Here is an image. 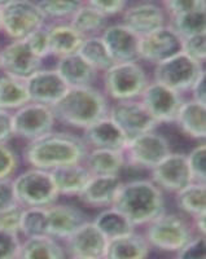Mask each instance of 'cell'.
<instances>
[{
    "instance_id": "cell-44",
    "label": "cell",
    "mask_w": 206,
    "mask_h": 259,
    "mask_svg": "<svg viewBox=\"0 0 206 259\" xmlns=\"http://www.w3.org/2000/svg\"><path fill=\"white\" fill-rule=\"evenodd\" d=\"M94 8H96L108 20L121 17L130 2L127 0H87Z\"/></svg>"
},
{
    "instance_id": "cell-8",
    "label": "cell",
    "mask_w": 206,
    "mask_h": 259,
    "mask_svg": "<svg viewBox=\"0 0 206 259\" xmlns=\"http://www.w3.org/2000/svg\"><path fill=\"white\" fill-rule=\"evenodd\" d=\"M46 25L36 2L7 0L0 9V32L8 40H24Z\"/></svg>"
},
{
    "instance_id": "cell-34",
    "label": "cell",
    "mask_w": 206,
    "mask_h": 259,
    "mask_svg": "<svg viewBox=\"0 0 206 259\" xmlns=\"http://www.w3.org/2000/svg\"><path fill=\"white\" fill-rule=\"evenodd\" d=\"M91 221L96 226L97 230L108 239V241L136 231L133 223L114 207L100 210Z\"/></svg>"
},
{
    "instance_id": "cell-22",
    "label": "cell",
    "mask_w": 206,
    "mask_h": 259,
    "mask_svg": "<svg viewBox=\"0 0 206 259\" xmlns=\"http://www.w3.org/2000/svg\"><path fill=\"white\" fill-rule=\"evenodd\" d=\"M53 68L62 78L69 89L92 87L100 83L101 74L82 59L78 53L55 60Z\"/></svg>"
},
{
    "instance_id": "cell-14",
    "label": "cell",
    "mask_w": 206,
    "mask_h": 259,
    "mask_svg": "<svg viewBox=\"0 0 206 259\" xmlns=\"http://www.w3.org/2000/svg\"><path fill=\"white\" fill-rule=\"evenodd\" d=\"M186 97L184 95L168 89L166 85L152 80L140 96V101L147 108L149 114L154 118V121L162 126L174 124L178 112Z\"/></svg>"
},
{
    "instance_id": "cell-7",
    "label": "cell",
    "mask_w": 206,
    "mask_h": 259,
    "mask_svg": "<svg viewBox=\"0 0 206 259\" xmlns=\"http://www.w3.org/2000/svg\"><path fill=\"white\" fill-rule=\"evenodd\" d=\"M171 152L173 149H171L170 140L168 136L159 133L158 130L129 139L123 148V154L126 158V168L123 175L129 171L148 174Z\"/></svg>"
},
{
    "instance_id": "cell-9",
    "label": "cell",
    "mask_w": 206,
    "mask_h": 259,
    "mask_svg": "<svg viewBox=\"0 0 206 259\" xmlns=\"http://www.w3.org/2000/svg\"><path fill=\"white\" fill-rule=\"evenodd\" d=\"M203 70L205 65L179 52L175 56L154 65L150 70V78L153 82L187 96L192 84Z\"/></svg>"
},
{
    "instance_id": "cell-18",
    "label": "cell",
    "mask_w": 206,
    "mask_h": 259,
    "mask_svg": "<svg viewBox=\"0 0 206 259\" xmlns=\"http://www.w3.org/2000/svg\"><path fill=\"white\" fill-rule=\"evenodd\" d=\"M62 245L68 258L104 259L108 239L97 230L92 221H89L62 241Z\"/></svg>"
},
{
    "instance_id": "cell-13",
    "label": "cell",
    "mask_w": 206,
    "mask_h": 259,
    "mask_svg": "<svg viewBox=\"0 0 206 259\" xmlns=\"http://www.w3.org/2000/svg\"><path fill=\"white\" fill-rule=\"evenodd\" d=\"M182 52V38L169 25L140 38L139 61L148 68Z\"/></svg>"
},
{
    "instance_id": "cell-42",
    "label": "cell",
    "mask_w": 206,
    "mask_h": 259,
    "mask_svg": "<svg viewBox=\"0 0 206 259\" xmlns=\"http://www.w3.org/2000/svg\"><path fill=\"white\" fill-rule=\"evenodd\" d=\"M22 211H24V207L20 206L18 203L8 207V209L2 210L0 211V231L20 236Z\"/></svg>"
},
{
    "instance_id": "cell-53",
    "label": "cell",
    "mask_w": 206,
    "mask_h": 259,
    "mask_svg": "<svg viewBox=\"0 0 206 259\" xmlns=\"http://www.w3.org/2000/svg\"><path fill=\"white\" fill-rule=\"evenodd\" d=\"M175 259H177V258H175Z\"/></svg>"
},
{
    "instance_id": "cell-29",
    "label": "cell",
    "mask_w": 206,
    "mask_h": 259,
    "mask_svg": "<svg viewBox=\"0 0 206 259\" xmlns=\"http://www.w3.org/2000/svg\"><path fill=\"white\" fill-rule=\"evenodd\" d=\"M17 259H68L61 241L42 235L21 239Z\"/></svg>"
},
{
    "instance_id": "cell-31",
    "label": "cell",
    "mask_w": 206,
    "mask_h": 259,
    "mask_svg": "<svg viewBox=\"0 0 206 259\" xmlns=\"http://www.w3.org/2000/svg\"><path fill=\"white\" fill-rule=\"evenodd\" d=\"M168 25L182 39L206 34V2L201 0V3L193 9L169 18Z\"/></svg>"
},
{
    "instance_id": "cell-35",
    "label": "cell",
    "mask_w": 206,
    "mask_h": 259,
    "mask_svg": "<svg viewBox=\"0 0 206 259\" xmlns=\"http://www.w3.org/2000/svg\"><path fill=\"white\" fill-rule=\"evenodd\" d=\"M78 55L100 74H103L104 71H106L110 66L114 65V61H113L101 36L86 38L78 51Z\"/></svg>"
},
{
    "instance_id": "cell-3",
    "label": "cell",
    "mask_w": 206,
    "mask_h": 259,
    "mask_svg": "<svg viewBox=\"0 0 206 259\" xmlns=\"http://www.w3.org/2000/svg\"><path fill=\"white\" fill-rule=\"evenodd\" d=\"M123 214L135 228L147 226L168 210L166 194L147 177L123 179L113 206Z\"/></svg>"
},
{
    "instance_id": "cell-19",
    "label": "cell",
    "mask_w": 206,
    "mask_h": 259,
    "mask_svg": "<svg viewBox=\"0 0 206 259\" xmlns=\"http://www.w3.org/2000/svg\"><path fill=\"white\" fill-rule=\"evenodd\" d=\"M31 103L52 108L68 91V85L55 68H43L25 80Z\"/></svg>"
},
{
    "instance_id": "cell-17",
    "label": "cell",
    "mask_w": 206,
    "mask_h": 259,
    "mask_svg": "<svg viewBox=\"0 0 206 259\" xmlns=\"http://www.w3.org/2000/svg\"><path fill=\"white\" fill-rule=\"evenodd\" d=\"M46 235L61 242L70 237L86 222L91 221L85 209L71 202L57 201L56 203L46 207Z\"/></svg>"
},
{
    "instance_id": "cell-24",
    "label": "cell",
    "mask_w": 206,
    "mask_h": 259,
    "mask_svg": "<svg viewBox=\"0 0 206 259\" xmlns=\"http://www.w3.org/2000/svg\"><path fill=\"white\" fill-rule=\"evenodd\" d=\"M174 126L183 136L203 143L206 139V105L186 97L175 118Z\"/></svg>"
},
{
    "instance_id": "cell-28",
    "label": "cell",
    "mask_w": 206,
    "mask_h": 259,
    "mask_svg": "<svg viewBox=\"0 0 206 259\" xmlns=\"http://www.w3.org/2000/svg\"><path fill=\"white\" fill-rule=\"evenodd\" d=\"M150 246L143 232H134L108 241L104 259H147Z\"/></svg>"
},
{
    "instance_id": "cell-16",
    "label": "cell",
    "mask_w": 206,
    "mask_h": 259,
    "mask_svg": "<svg viewBox=\"0 0 206 259\" xmlns=\"http://www.w3.org/2000/svg\"><path fill=\"white\" fill-rule=\"evenodd\" d=\"M119 18V22L135 32L139 38H143L168 25V16L161 3L149 0L129 3Z\"/></svg>"
},
{
    "instance_id": "cell-40",
    "label": "cell",
    "mask_w": 206,
    "mask_h": 259,
    "mask_svg": "<svg viewBox=\"0 0 206 259\" xmlns=\"http://www.w3.org/2000/svg\"><path fill=\"white\" fill-rule=\"evenodd\" d=\"M26 45L29 46L30 51H31L39 60L46 61L48 57H51L50 51V36H48V29L47 24L45 26H42L40 29L35 30V31L30 34L26 39Z\"/></svg>"
},
{
    "instance_id": "cell-48",
    "label": "cell",
    "mask_w": 206,
    "mask_h": 259,
    "mask_svg": "<svg viewBox=\"0 0 206 259\" xmlns=\"http://www.w3.org/2000/svg\"><path fill=\"white\" fill-rule=\"evenodd\" d=\"M187 97L198 104L206 105V70L198 75L196 82L192 84L191 90L187 94Z\"/></svg>"
},
{
    "instance_id": "cell-43",
    "label": "cell",
    "mask_w": 206,
    "mask_h": 259,
    "mask_svg": "<svg viewBox=\"0 0 206 259\" xmlns=\"http://www.w3.org/2000/svg\"><path fill=\"white\" fill-rule=\"evenodd\" d=\"M177 259H206L205 236L194 235L177 253Z\"/></svg>"
},
{
    "instance_id": "cell-46",
    "label": "cell",
    "mask_w": 206,
    "mask_h": 259,
    "mask_svg": "<svg viewBox=\"0 0 206 259\" xmlns=\"http://www.w3.org/2000/svg\"><path fill=\"white\" fill-rule=\"evenodd\" d=\"M200 3L201 0H165V2H161V6L169 20L180 13L187 12L189 9H193Z\"/></svg>"
},
{
    "instance_id": "cell-45",
    "label": "cell",
    "mask_w": 206,
    "mask_h": 259,
    "mask_svg": "<svg viewBox=\"0 0 206 259\" xmlns=\"http://www.w3.org/2000/svg\"><path fill=\"white\" fill-rule=\"evenodd\" d=\"M21 237L0 231V259H17Z\"/></svg>"
},
{
    "instance_id": "cell-51",
    "label": "cell",
    "mask_w": 206,
    "mask_h": 259,
    "mask_svg": "<svg viewBox=\"0 0 206 259\" xmlns=\"http://www.w3.org/2000/svg\"><path fill=\"white\" fill-rule=\"evenodd\" d=\"M68 259H85V258H68Z\"/></svg>"
},
{
    "instance_id": "cell-25",
    "label": "cell",
    "mask_w": 206,
    "mask_h": 259,
    "mask_svg": "<svg viewBox=\"0 0 206 259\" xmlns=\"http://www.w3.org/2000/svg\"><path fill=\"white\" fill-rule=\"evenodd\" d=\"M92 177H121L126 168L123 150L89 149L82 162Z\"/></svg>"
},
{
    "instance_id": "cell-37",
    "label": "cell",
    "mask_w": 206,
    "mask_h": 259,
    "mask_svg": "<svg viewBox=\"0 0 206 259\" xmlns=\"http://www.w3.org/2000/svg\"><path fill=\"white\" fill-rule=\"evenodd\" d=\"M46 226H47V212L45 207L24 209L21 217V239L46 235Z\"/></svg>"
},
{
    "instance_id": "cell-21",
    "label": "cell",
    "mask_w": 206,
    "mask_h": 259,
    "mask_svg": "<svg viewBox=\"0 0 206 259\" xmlns=\"http://www.w3.org/2000/svg\"><path fill=\"white\" fill-rule=\"evenodd\" d=\"M122 182L121 177H92L75 200L82 206L97 211L112 207Z\"/></svg>"
},
{
    "instance_id": "cell-2",
    "label": "cell",
    "mask_w": 206,
    "mask_h": 259,
    "mask_svg": "<svg viewBox=\"0 0 206 259\" xmlns=\"http://www.w3.org/2000/svg\"><path fill=\"white\" fill-rule=\"evenodd\" d=\"M110 101L100 85L68 89L61 100L52 106L56 123L70 131H80L109 114Z\"/></svg>"
},
{
    "instance_id": "cell-4",
    "label": "cell",
    "mask_w": 206,
    "mask_h": 259,
    "mask_svg": "<svg viewBox=\"0 0 206 259\" xmlns=\"http://www.w3.org/2000/svg\"><path fill=\"white\" fill-rule=\"evenodd\" d=\"M150 82V70L143 62H118L101 74L100 89L110 103L138 100Z\"/></svg>"
},
{
    "instance_id": "cell-1",
    "label": "cell",
    "mask_w": 206,
    "mask_h": 259,
    "mask_svg": "<svg viewBox=\"0 0 206 259\" xmlns=\"http://www.w3.org/2000/svg\"><path fill=\"white\" fill-rule=\"evenodd\" d=\"M89 148L77 133L53 130L40 138L25 143L21 159L25 167L52 171L57 167L82 163Z\"/></svg>"
},
{
    "instance_id": "cell-27",
    "label": "cell",
    "mask_w": 206,
    "mask_h": 259,
    "mask_svg": "<svg viewBox=\"0 0 206 259\" xmlns=\"http://www.w3.org/2000/svg\"><path fill=\"white\" fill-rule=\"evenodd\" d=\"M47 29L50 36L51 57L55 60L78 53L86 39L69 22L47 24Z\"/></svg>"
},
{
    "instance_id": "cell-6",
    "label": "cell",
    "mask_w": 206,
    "mask_h": 259,
    "mask_svg": "<svg viewBox=\"0 0 206 259\" xmlns=\"http://www.w3.org/2000/svg\"><path fill=\"white\" fill-rule=\"evenodd\" d=\"M16 202L24 209L48 207L60 201L51 171L22 167L12 179Z\"/></svg>"
},
{
    "instance_id": "cell-10",
    "label": "cell",
    "mask_w": 206,
    "mask_h": 259,
    "mask_svg": "<svg viewBox=\"0 0 206 259\" xmlns=\"http://www.w3.org/2000/svg\"><path fill=\"white\" fill-rule=\"evenodd\" d=\"M15 139L29 143L56 128V118L51 106L27 103L12 113Z\"/></svg>"
},
{
    "instance_id": "cell-50",
    "label": "cell",
    "mask_w": 206,
    "mask_h": 259,
    "mask_svg": "<svg viewBox=\"0 0 206 259\" xmlns=\"http://www.w3.org/2000/svg\"><path fill=\"white\" fill-rule=\"evenodd\" d=\"M191 223L196 235H200V236L206 235V214L198 215V217L191 218Z\"/></svg>"
},
{
    "instance_id": "cell-32",
    "label": "cell",
    "mask_w": 206,
    "mask_h": 259,
    "mask_svg": "<svg viewBox=\"0 0 206 259\" xmlns=\"http://www.w3.org/2000/svg\"><path fill=\"white\" fill-rule=\"evenodd\" d=\"M173 197L178 211L188 218L206 214V183L191 182Z\"/></svg>"
},
{
    "instance_id": "cell-12",
    "label": "cell",
    "mask_w": 206,
    "mask_h": 259,
    "mask_svg": "<svg viewBox=\"0 0 206 259\" xmlns=\"http://www.w3.org/2000/svg\"><path fill=\"white\" fill-rule=\"evenodd\" d=\"M148 179L166 196H174L192 182L186 153L171 152L148 172Z\"/></svg>"
},
{
    "instance_id": "cell-20",
    "label": "cell",
    "mask_w": 206,
    "mask_h": 259,
    "mask_svg": "<svg viewBox=\"0 0 206 259\" xmlns=\"http://www.w3.org/2000/svg\"><path fill=\"white\" fill-rule=\"evenodd\" d=\"M100 36L114 64L139 61L140 38L119 21L110 22Z\"/></svg>"
},
{
    "instance_id": "cell-38",
    "label": "cell",
    "mask_w": 206,
    "mask_h": 259,
    "mask_svg": "<svg viewBox=\"0 0 206 259\" xmlns=\"http://www.w3.org/2000/svg\"><path fill=\"white\" fill-rule=\"evenodd\" d=\"M24 163L21 153L11 144H0V180L13 179Z\"/></svg>"
},
{
    "instance_id": "cell-39",
    "label": "cell",
    "mask_w": 206,
    "mask_h": 259,
    "mask_svg": "<svg viewBox=\"0 0 206 259\" xmlns=\"http://www.w3.org/2000/svg\"><path fill=\"white\" fill-rule=\"evenodd\" d=\"M187 165L192 182L206 183V144L197 143L188 153H186Z\"/></svg>"
},
{
    "instance_id": "cell-36",
    "label": "cell",
    "mask_w": 206,
    "mask_h": 259,
    "mask_svg": "<svg viewBox=\"0 0 206 259\" xmlns=\"http://www.w3.org/2000/svg\"><path fill=\"white\" fill-rule=\"evenodd\" d=\"M82 2L73 0H40L36 2L46 24L69 22Z\"/></svg>"
},
{
    "instance_id": "cell-15",
    "label": "cell",
    "mask_w": 206,
    "mask_h": 259,
    "mask_svg": "<svg viewBox=\"0 0 206 259\" xmlns=\"http://www.w3.org/2000/svg\"><path fill=\"white\" fill-rule=\"evenodd\" d=\"M45 68V61L39 60L30 51L25 40H8L0 47V71L17 79L26 80L34 73Z\"/></svg>"
},
{
    "instance_id": "cell-23",
    "label": "cell",
    "mask_w": 206,
    "mask_h": 259,
    "mask_svg": "<svg viewBox=\"0 0 206 259\" xmlns=\"http://www.w3.org/2000/svg\"><path fill=\"white\" fill-rule=\"evenodd\" d=\"M80 138L89 149L123 150L129 140L109 115L83 130Z\"/></svg>"
},
{
    "instance_id": "cell-47",
    "label": "cell",
    "mask_w": 206,
    "mask_h": 259,
    "mask_svg": "<svg viewBox=\"0 0 206 259\" xmlns=\"http://www.w3.org/2000/svg\"><path fill=\"white\" fill-rule=\"evenodd\" d=\"M15 140L12 113L0 109V144H11Z\"/></svg>"
},
{
    "instance_id": "cell-11",
    "label": "cell",
    "mask_w": 206,
    "mask_h": 259,
    "mask_svg": "<svg viewBox=\"0 0 206 259\" xmlns=\"http://www.w3.org/2000/svg\"><path fill=\"white\" fill-rule=\"evenodd\" d=\"M108 115L127 139H133L161 127L149 114L140 99L110 103Z\"/></svg>"
},
{
    "instance_id": "cell-52",
    "label": "cell",
    "mask_w": 206,
    "mask_h": 259,
    "mask_svg": "<svg viewBox=\"0 0 206 259\" xmlns=\"http://www.w3.org/2000/svg\"><path fill=\"white\" fill-rule=\"evenodd\" d=\"M2 4H3V2H0V9H2Z\"/></svg>"
},
{
    "instance_id": "cell-30",
    "label": "cell",
    "mask_w": 206,
    "mask_h": 259,
    "mask_svg": "<svg viewBox=\"0 0 206 259\" xmlns=\"http://www.w3.org/2000/svg\"><path fill=\"white\" fill-rule=\"evenodd\" d=\"M112 21L101 15L89 2H82L69 24L85 38L100 36Z\"/></svg>"
},
{
    "instance_id": "cell-26",
    "label": "cell",
    "mask_w": 206,
    "mask_h": 259,
    "mask_svg": "<svg viewBox=\"0 0 206 259\" xmlns=\"http://www.w3.org/2000/svg\"><path fill=\"white\" fill-rule=\"evenodd\" d=\"M60 197L77 198L92 178L83 163L62 166L51 171Z\"/></svg>"
},
{
    "instance_id": "cell-49",
    "label": "cell",
    "mask_w": 206,
    "mask_h": 259,
    "mask_svg": "<svg viewBox=\"0 0 206 259\" xmlns=\"http://www.w3.org/2000/svg\"><path fill=\"white\" fill-rule=\"evenodd\" d=\"M15 191L12 179L0 180V211L16 205Z\"/></svg>"
},
{
    "instance_id": "cell-5",
    "label": "cell",
    "mask_w": 206,
    "mask_h": 259,
    "mask_svg": "<svg viewBox=\"0 0 206 259\" xmlns=\"http://www.w3.org/2000/svg\"><path fill=\"white\" fill-rule=\"evenodd\" d=\"M150 249L175 253L182 249L196 233L191 218L179 211H168L144 226V232Z\"/></svg>"
},
{
    "instance_id": "cell-41",
    "label": "cell",
    "mask_w": 206,
    "mask_h": 259,
    "mask_svg": "<svg viewBox=\"0 0 206 259\" xmlns=\"http://www.w3.org/2000/svg\"><path fill=\"white\" fill-rule=\"evenodd\" d=\"M182 52L194 61L205 65L206 62V34L182 39Z\"/></svg>"
},
{
    "instance_id": "cell-33",
    "label": "cell",
    "mask_w": 206,
    "mask_h": 259,
    "mask_svg": "<svg viewBox=\"0 0 206 259\" xmlns=\"http://www.w3.org/2000/svg\"><path fill=\"white\" fill-rule=\"evenodd\" d=\"M27 103L30 99L25 80L0 71V109L13 113Z\"/></svg>"
}]
</instances>
